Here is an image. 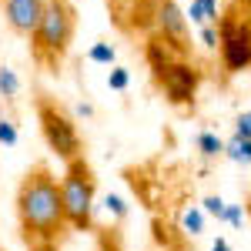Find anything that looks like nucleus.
<instances>
[{"label": "nucleus", "instance_id": "nucleus-1", "mask_svg": "<svg viewBox=\"0 0 251 251\" xmlns=\"http://www.w3.org/2000/svg\"><path fill=\"white\" fill-rule=\"evenodd\" d=\"M17 221L20 238L27 241H57L67 231V211H64V194L60 181L50 174L47 164H34L20 177L17 188Z\"/></svg>", "mask_w": 251, "mask_h": 251}, {"label": "nucleus", "instance_id": "nucleus-2", "mask_svg": "<svg viewBox=\"0 0 251 251\" xmlns=\"http://www.w3.org/2000/svg\"><path fill=\"white\" fill-rule=\"evenodd\" d=\"M74 30H77V7L71 0H47L37 30L30 34L34 64L44 67L47 74H57L64 57H67V50H71Z\"/></svg>", "mask_w": 251, "mask_h": 251}, {"label": "nucleus", "instance_id": "nucleus-3", "mask_svg": "<svg viewBox=\"0 0 251 251\" xmlns=\"http://www.w3.org/2000/svg\"><path fill=\"white\" fill-rule=\"evenodd\" d=\"M60 194H64V211L67 225L74 231H91L94 228V201H97V181L94 171L84 157L67 161V168L60 174Z\"/></svg>", "mask_w": 251, "mask_h": 251}, {"label": "nucleus", "instance_id": "nucleus-4", "mask_svg": "<svg viewBox=\"0 0 251 251\" xmlns=\"http://www.w3.org/2000/svg\"><path fill=\"white\" fill-rule=\"evenodd\" d=\"M37 124H40V134L47 141V148L64 164L74 161V157H84V141L77 134V124H74V117L67 114L57 100L37 97Z\"/></svg>", "mask_w": 251, "mask_h": 251}, {"label": "nucleus", "instance_id": "nucleus-5", "mask_svg": "<svg viewBox=\"0 0 251 251\" xmlns=\"http://www.w3.org/2000/svg\"><path fill=\"white\" fill-rule=\"evenodd\" d=\"M218 34H221V64L228 74H245L251 71V24L238 20L234 14L218 17Z\"/></svg>", "mask_w": 251, "mask_h": 251}, {"label": "nucleus", "instance_id": "nucleus-6", "mask_svg": "<svg viewBox=\"0 0 251 251\" xmlns=\"http://www.w3.org/2000/svg\"><path fill=\"white\" fill-rule=\"evenodd\" d=\"M157 84L164 87V97L171 100L174 107H191L194 94H198V84H201V71L188 64L184 57H174L168 67H161L154 74Z\"/></svg>", "mask_w": 251, "mask_h": 251}, {"label": "nucleus", "instance_id": "nucleus-7", "mask_svg": "<svg viewBox=\"0 0 251 251\" xmlns=\"http://www.w3.org/2000/svg\"><path fill=\"white\" fill-rule=\"evenodd\" d=\"M154 34L168 40L171 47H177L181 54H188V17L174 0H157L154 10Z\"/></svg>", "mask_w": 251, "mask_h": 251}, {"label": "nucleus", "instance_id": "nucleus-8", "mask_svg": "<svg viewBox=\"0 0 251 251\" xmlns=\"http://www.w3.org/2000/svg\"><path fill=\"white\" fill-rule=\"evenodd\" d=\"M0 3H3L7 27L14 34H20V37H30L37 30L40 17H44V7H47V0H0Z\"/></svg>", "mask_w": 251, "mask_h": 251}, {"label": "nucleus", "instance_id": "nucleus-9", "mask_svg": "<svg viewBox=\"0 0 251 251\" xmlns=\"http://www.w3.org/2000/svg\"><path fill=\"white\" fill-rule=\"evenodd\" d=\"M194 148L201 151V157H204V161H218V157H225L228 141H221L214 131H201V134L194 137Z\"/></svg>", "mask_w": 251, "mask_h": 251}, {"label": "nucleus", "instance_id": "nucleus-10", "mask_svg": "<svg viewBox=\"0 0 251 251\" xmlns=\"http://www.w3.org/2000/svg\"><path fill=\"white\" fill-rule=\"evenodd\" d=\"M181 231L198 238V234H204V208H184L181 211Z\"/></svg>", "mask_w": 251, "mask_h": 251}, {"label": "nucleus", "instance_id": "nucleus-11", "mask_svg": "<svg viewBox=\"0 0 251 251\" xmlns=\"http://www.w3.org/2000/svg\"><path fill=\"white\" fill-rule=\"evenodd\" d=\"M225 157H231L234 164H251V137L234 134L225 148Z\"/></svg>", "mask_w": 251, "mask_h": 251}, {"label": "nucleus", "instance_id": "nucleus-12", "mask_svg": "<svg viewBox=\"0 0 251 251\" xmlns=\"http://www.w3.org/2000/svg\"><path fill=\"white\" fill-rule=\"evenodd\" d=\"M87 60H91V64H104V67H114V60H117L114 44H107V40H97L94 47L87 50Z\"/></svg>", "mask_w": 251, "mask_h": 251}, {"label": "nucleus", "instance_id": "nucleus-13", "mask_svg": "<svg viewBox=\"0 0 251 251\" xmlns=\"http://www.w3.org/2000/svg\"><path fill=\"white\" fill-rule=\"evenodd\" d=\"M201 208H204V214H208V218H214L218 225H225V211H228V201H225L221 194H204V198H201Z\"/></svg>", "mask_w": 251, "mask_h": 251}, {"label": "nucleus", "instance_id": "nucleus-14", "mask_svg": "<svg viewBox=\"0 0 251 251\" xmlns=\"http://www.w3.org/2000/svg\"><path fill=\"white\" fill-rule=\"evenodd\" d=\"M17 94H20L17 74H14L10 67H0V97H3V100H14Z\"/></svg>", "mask_w": 251, "mask_h": 251}, {"label": "nucleus", "instance_id": "nucleus-15", "mask_svg": "<svg viewBox=\"0 0 251 251\" xmlns=\"http://www.w3.org/2000/svg\"><path fill=\"white\" fill-rule=\"evenodd\" d=\"M104 204H107V214H111L114 221H124V218H127V201H124L121 194H107Z\"/></svg>", "mask_w": 251, "mask_h": 251}, {"label": "nucleus", "instance_id": "nucleus-16", "mask_svg": "<svg viewBox=\"0 0 251 251\" xmlns=\"http://www.w3.org/2000/svg\"><path fill=\"white\" fill-rule=\"evenodd\" d=\"M127 84H131V74H127V67H111V74H107V87L111 91H127Z\"/></svg>", "mask_w": 251, "mask_h": 251}, {"label": "nucleus", "instance_id": "nucleus-17", "mask_svg": "<svg viewBox=\"0 0 251 251\" xmlns=\"http://www.w3.org/2000/svg\"><path fill=\"white\" fill-rule=\"evenodd\" d=\"M17 141H20V134H17V124H14L10 117H3V121H0V144L14 148Z\"/></svg>", "mask_w": 251, "mask_h": 251}, {"label": "nucleus", "instance_id": "nucleus-18", "mask_svg": "<svg viewBox=\"0 0 251 251\" xmlns=\"http://www.w3.org/2000/svg\"><path fill=\"white\" fill-rule=\"evenodd\" d=\"M201 40H204V47L218 50V47H221V34H218V27H214V24H201Z\"/></svg>", "mask_w": 251, "mask_h": 251}, {"label": "nucleus", "instance_id": "nucleus-19", "mask_svg": "<svg viewBox=\"0 0 251 251\" xmlns=\"http://www.w3.org/2000/svg\"><path fill=\"white\" fill-rule=\"evenodd\" d=\"M245 204H228V211H225V225H231V228H238L241 221H245Z\"/></svg>", "mask_w": 251, "mask_h": 251}, {"label": "nucleus", "instance_id": "nucleus-20", "mask_svg": "<svg viewBox=\"0 0 251 251\" xmlns=\"http://www.w3.org/2000/svg\"><path fill=\"white\" fill-rule=\"evenodd\" d=\"M234 134L251 137V111H241V114L234 117Z\"/></svg>", "mask_w": 251, "mask_h": 251}, {"label": "nucleus", "instance_id": "nucleus-21", "mask_svg": "<svg viewBox=\"0 0 251 251\" xmlns=\"http://www.w3.org/2000/svg\"><path fill=\"white\" fill-rule=\"evenodd\" d=\"M27 251H60L57 241H27Z\"/></svg>", "mask_w": 251, "mask_h": 251}, {"label": "nucleus", "instance_id": "nucleus-22", "mask_svg": "<svg viewBox=\"0 0 251 251\" xmlns=\"http://www.w3.org/2000/svg\"><path fill=\"white\" fill-rule=\"evenodd\" d=\"M211 251H231L228 238H214V241H211Z\"/></svg>", "mask_w": 251, "mask_h": 251}, {"label": "nucleus", "instance_id": "nucleus-23", "mask_svg": "<svg viewBox=\"0 0 251 251\" xmlns=\"http://www.w3.org/2000/svg\"><path fill=\"white\" fill-rule=\"evenodd\" d=\"M77 114L80 117H91V114H94V107H91V104H77Z\"/></svg>", "mask_w": 251, "mask_h": 251}, {"label": "nucleus", "instance_id": "nucleus-24", "mask_svg": "<svg viewBox=\"0 0 251 251\" xmlns=\"http://www.w3.org/2000/svg\"><path fill=\"white\" fill-rule=\"evenodd\" d=\"M245 208H248V218H251V198H248V201H245Z\"/></svg>", "mask_w": 251, "mask_h": 251}, {"label": "nucleus", "instance_id": "nucleus-25", "mask_svg": "<svg viewBox=\"0 0 251 251\" xmlns=\"http://www.w3.org/2000/svg\"><path fill=\"white\" fill-rule=\"evenodd\" d=\"M0 121H3V114H0Z\"/></svg>", "mask_w": 251, "mask_h": 251}, {"label": "nucleus", "instance_id": "nucleus-26", "mask_svg": "<svg viewBox=\"0 0 251 251\" xmlns=\"http://www.w3.org/2000/svg\"><path fill=\"white\" fill-rule=\"evenodd\" d=\"M0 251H3V248H0Z\"/></svg>", "mask_w": 251, "mask_h": 251}]
</instances>
